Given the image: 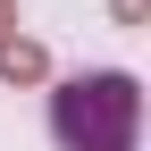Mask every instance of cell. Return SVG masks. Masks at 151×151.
<instances>
[{"label": "cell", "mask_w": 151, "mask_h": 151, "mask_svg": "<svg viewBox=\"0 0 151 151\" xmlns=\"http://www.w3.org/2000/svg\"><path fill=\"white\" fill-rule=\"evenodd\" d=\"M0 76H9V84H34V76H50L42 42H17V34H0Z\"/></svg>", "instance_id": "2"}, {"label": "cell", "mask_w": 151, "mask_h": 151, "mask_svg": "<svg viewBox=\"0 0 151 151\" xmlns=\"http://www.w3.org/2000/svg\"><path fill=\"white\" fill-rule=\"evenodd\" d=\"M118 25H143V0H118Z\"/></svg>", "instance_id": "3"}, {"label": "cell", "mask_w": 151, "mask_h": 151, "mask_svg": "<svg viewBox=\"0 0 151 151\" xmlns=\"http://www.w3.org/2000/svg\"><path fill=\"white\" fill-rule=\"evenodd\" d=\"M50 134H59V151H134V134H143V84L126 67L67 76L50 92Z\"/></svg>", "instance_id": "1"}, {"label": "cell", "mask_w": 151, "mask_h": 151, "mask_svg": "<svg viewBox=\"0 0 151 151\" xmlns=\"http://www.w3.org/2000/svg\"><path fill=\"white\" fill-rule=\"evenodd\" d=\"M9 25H17V17H9V0H0V34H9Z\"/></svg>", "instance_id": "4"}]
</instances>
